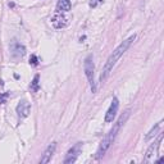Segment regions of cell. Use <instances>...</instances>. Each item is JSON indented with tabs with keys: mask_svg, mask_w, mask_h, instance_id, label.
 <instances>
[{
	"mask_svg": "<svg viewBox=\"0 0 164 164\" xmlns=\"http://www.w3.org/2000/svg\"><path fill=\"white\" fill-rule=\"evenodd\" d=\"M162 123H163V121H160L159 123H157V124H155V127H153V128H151V131H150V132L146 135L145 140L149 141V140H151L153 137H155V136L158 135V132L160 131V127H162Z\"/></svg>",
	"mask_w": 164,
	"mask_h": 164,
	"instance_id": "7c38bea8",
	"label": "cell"
},
{
	"mask_svg": "<svg viewBox=\"0 0 164 164\" xmlns=\"http://www.w3.org/2000/svg\"><path fill=\"white\" fill-rule=\"evenodd\" d=\"M162 140H163V135L160 133L158 141H155L154 144H151V145H150V147L147 149L146 155H145V159H144L145 163H153V162H155V158H157V155H158V150H159V146H160Z\"/></svg>",
	"mask_w": 164,
	"mask_h": 164,
	"instance_id": "277c9868",
	"label": "cell"
},
{
	"mask_svg": "<svg viewBox=\"0 0 164 164\" xmlns=\"http://www.w3.org/2000/svg\"><path fill=\"white\" fill-rule=\"evenodd\" d=\"M68 23H69V18H68L67 15H64V13L56 12L55 14L53 15V18H51V24H53L54 28H56V30L64 28V27L68 26Z\"/></svg>",
	"mask_w": 164,
	"mask_h": 164,
	"instance_id": "5b68a950",
	"label": "cell"
},
{
	"mask_svg": "<svg viewBox=\"0 0 164 164\" xmlns=\"http://www.w3.org/2000/svg\"><path fill=\"white\" fill-rule=\"evenodd\" d=\"M8 96H9V94H8V92H4V94H0V104H4Z\"/></svg>",
	"mask_w": 164,
	"mask_h": 164,
	"instance_id": "9a60e30c",
	"label": "cell"
},
{
	"mask_svg": "<svg viewBox=\"0 0 164 164\" xmlns=\"http://www.w3.org/2000/svg\"><path fill=\"white\" fill-rule=\"evenodd\" d=\"M94 69L95 67H94V62H92V54H90L86 58V60H85V75H86L87 80L90 82L92 94L96 92V85H95V81H94Z\"/></svg>",
	"mask_w": 164,
	"mask_h": 164,
	"instance_id": "3957f363",
	"label": "cell"
},
{
	"mask_svg": "<svg viewBox=\"0 0 164 164\" xmlns=\"http://www.w3.org/2000/svg\"><path fill=\"white\" fill-rule=\"evenodd\" d=\"M130 113L131 110L128 109V110H126L124 113L122 114L121 117H119V119L117 121V123L113 126V128H112L110 131H109V133L105 136V138L101 141V144H100L99 149H97V153H96V159H101V158L105 155V153L108 151V149L112 146V144H113L114 138L117 137V135H118L119 130H121V127L126 123V121L128 119V117H130Z\"/></svg>",
	"mask_w": 164,
	"mask_h": 164,
	"instance_id": "7a4b0ae2",
	"label": "cell"
},
{
	"mask_svg": "<svg viewBox=\"0 0 164 164\" xmlns=\"http://www.w3.org/2000/svg\"><path fill=\"white\" fill-rule=\"evenodd\" d=\"M71 10V0H58L56 4V12L68 13Z\"/></svg>",
	"mask_w": 164,
	"mask_h": 164,
	"instance_id": "8fae6325",
	"label": "cell"
},
{
	"mask_svg": "<svg viewBox=\"0 0 164 164\" xmlns=\"http://www.w3.org/2000/svg\"><path fill=\"white\" fill-rule=\"evenodd\" d=\"M55 149H56V144L55 142H53L51 145H49L48 149H46L45 153H44L42 158H41V163L46 164V163L50 162L51 158H53V155H54V153H55Z\"/></svg>",
	"mask_w": 164,
	"mask_h": 164,
	"instance_id": "9c48e42d",
	"label": "cell"
},
{
	"mask_svg": "<svg viewBox=\"0 0 164 164\" xmlns=\"http://www.w3.org/2000/svg\"><path fill=\"white\" fill-rule=\"evenodd\" d=\"M118 108H119L118 99H117V97H113L110 106H109L108 112H106V114H105V122L106 123H110V122L114 121V118H116V116H117V112H118Z\"/></svg>",
	"mask_w": 164,
	"mask_h": 164,
	"instance_id": "8992f818",
	"label": "cell"
},
{
	"mask_svg": "<svg viewBox=\"0 0 164 164\" xmlns=\"http://www.w3.org/2000/svg\"><path fill=\"white\" fill-rule=\"evenodd\" d=\"M136 39V35H133V36H131V37H128L127 40H124L123 42L121 44V45L118 46V48L116 49V50L113 51V53L110 54V56L108 58V60H106L105 63V65H104V68H103V72H101V76H100V82H103L106 80V78L109 77V75H110V72L113 71V67L116 65V63L119 60V58L123 55V54L127 51V49L131 46V44L135 41Z\"/></svg>",
	"mask_w": 164,
	"mask_h": 164,
	"instance_id": "6da1fadb",
	"label": "cell"
},
{
	"mask_svg": "<svg viewBox=\"0 0 164 164\" xmlns=\"http://www.w3.org/2000/svg\"><path fill=\"white\" fill-rule=\"evenodd\" d=\"M81 147H82V144H76L72 149H69V151L67 153V157H65V159H64V163L65 164L75 163L81 153Z\"/></svg>",
	"mask_w": 164,
	"mask_h": 164,
	"instance_id": "52a82bcc",
	"label": "cell"
},
{
	"mask_svg": "<svg viewBox=\"0 0 164 164\" xmlns=\"http://www.w3.org/2000/svg\"><path fill=\"white\" fill-rule=\"evenodd\" d=\"M10 50H12L13 56H15V58L23 56L24 54H26V49H24V46L21 45V44H18V42H14V44H13L12 48H10Z\"/></svg>",
	"mask_w": 164,
	"mask_h": 164,
	"instance_id": "30bf717a",
	"label": "cell"
},
{
	"mask_svg": "<svg viewBox=\"0 0 164 164\" xmlns=\"http://www.w3.org/2000/svg\"><path fill=\"white\" fill-rule=\"evenodd\" d=\"M30 64L34 65V67H36V65H39V59H37V56L35 55V54H32L31 58H30Z\"/></svg>",
	"mask_w": 164,
	"mask_h": 164,
	"instance_id": "5bb4252c",
	"label": "cell"
},
{
	"mask_svg": "<svg viewBox=\"0 0 164 164\" xmlns=\"http://www.w3.org/2000/svg\"><path fill=\"white\" fill-rule=\"evenodd\" d=\"M97 3H103V0H94V1L90 3V7L91 8H95L97 5Z\"/></svg>",
	"mask_w": 164,
	"mask_h": 164,
	"instance_id": "2e32d148",
	"label": "cell"
},
{
	"mask_svg": "<svg viewBox=\"0 0 164 164\" xmlns=\"http://www.w3.org/2000/svg\"><path fill=\"white\" fill-rule=\"evenodd\" d=\"M39 80H40V76L36 75L34 77V80L31 82V91L32 92H37L39 91Z\"/></svg>",
	"mask_w": 164,
	"mask_h": 164,
	"instance_id": "4fadbf2b",
	"label": "cell"
},
{
	"mask_svg": "<svg viewBox=\"0 0 164 164\" xmlns=\"http://www.w3.org/2000/svg\"><path fill=\"white\" fill-rule=\"evenodd\" d=\"M30 110H31V104H30L27 100H21L17 105V114L19 118H26L30 114Z\"/></svg>",
	"mask_w": 164,
	"mask_h": 164,
	"instance_id": "ba28073f",
	"label": "cell"
}]
</instances>
